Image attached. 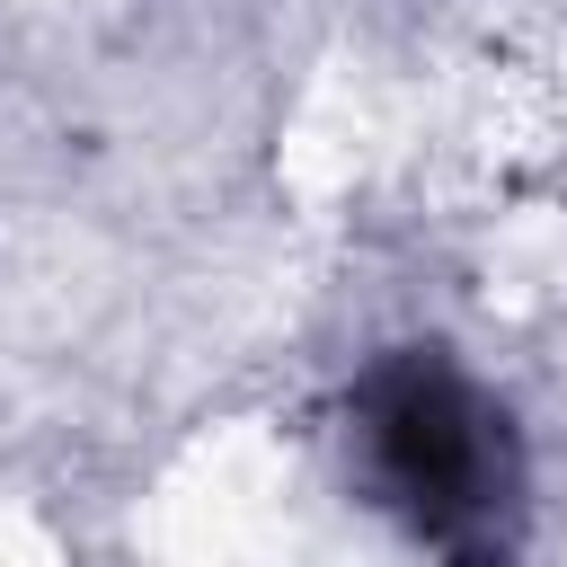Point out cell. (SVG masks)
Returning <instances> with one entry per match:
<instances>
[{
  "mask_svg": "<svg viewBox=\"0 0 567 567\" xmlns=\"http://www.w3.org/2000/svg\"><path fill=\"white\" fill-rule=\"evenodd\" d=\"M346 461L363 496L434 567H514L523 558V434L496 390L461 372L452 346H390L346 381Z\"/></svg>",
  "mask_w": 567,
  "mask_h": 567,
  "instance_id": "cell-1",
  "label": "cell"
}]
</instances>
